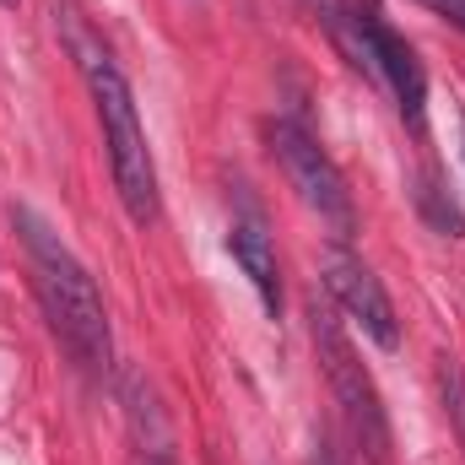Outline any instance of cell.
I'll return each mask as SVG.
<instances>
[{
    "instance_id": "5b68a950",
    "label": "cell",
    "mask_w": 465,
    "mask_h": 465,
    "mask_svg": "<svg viewBox=\"0 0 465 465\" xmlns=\"http://www.w3.org/2000/svg\"><path fill=\"white\" fill-rule=\"evenodd\" d=\"M325 292L336 298V309L351 325H362V336L379 351L401 347V320H395V303H390L384 282L362 265V254H351L347 243H331V254H325Z\"/></svg>"
},
{
    "instance_id": "5bb4252c",
    "label": "cell",
    "mask_w": 465,
    "mask_h": 465,
    "mask_svg": "<svg viewBox=\"0 0 465 465\" xmlns=\"http://www.w3.org/2000/svg\"><path fill=\"white\" fill-rule=\"evenodd\" d=\"M0 5H16V0H0Z\"/></svg>"
},
{
    "instance_id": "277c9868",
    "label": "cell",
    "mask_w": 465,
    "mask_h": 465,
    "mask_svg": "<svg viewBox=\"0 0 465 465\" xmlns=\"http://www.w3.org/2000/svg\"><path fill=\"white\" fill-rule=\"evenodd\" d=\"M271 152H276V163L287 168V179H292V190L303 195V206L320 212V223H331L336 243H351L357 212H351V190H347V179H341V168L331 163V152H325L303 124H292V119H276V124H271Z\"/></svg>"
},
{
    "instance_id": "ba28073f",
    "label": "cell",
    "mask_w": 465,
    "mask_h": 465,
    "mask_svg": "<svg viewBox=\"0 0 465 465\" xmlns=\"http://www.w3.org/2000/svg\"><path fill=\"white\" fill-rule=\"evenodd\" d=\"M228 249H232V260H238V271L249 276V287L260 292L265 314L282 320V271H276V249H271V232H265V223H260L254 212L232 217Z\"/></svg>"
},
{
    "instance_id": "8fae6325",
    "label": "cell",
    "mask_w": 465,
    "mask_h": 465,
    "mask_svg": "<svg viewBox=\"0 0 465 465\" xmlns=\"http://www.w3.org/2000/svg\"><path fill=\"white\" fill-rule=\"evenodd\" d=\"M309 465H341V450L331 444V433H325V428L314 433V450H309Z\"/></svg>"
},
{
    "instance_id": "8992f818",
    "label": "cell",
    "mask_w": 465,
    "mask_h": 465,
    "mask_svg": "<svg viewBox=\"0 0 465 465\" xmlns=\"http://www.w3.org/2000/svg\"><path fill=\"white\" fill-rule=\"evenodd\" d=\"M357 16V33L368 44V60H373V82H384L395 93V109L411 130H422L428 119V76H422V60L411 54V44L373 11V5H351Z\"/></svg>"
},
{
    "instance_id": "6da1fadb",
    "label": "cell",
    "mask_w": 465,
    "mask_h": 465,
    "mask_svg": "<svg viewBox=\"0 0 465 465\" xmlns=\"http://www.w3.org/2000/svg\"><path fill=\"white\" fill-rule=\"evenodd\" d=\"M11 228H16L22 249H27L33 292L44 303V320H49L54 341L65 347V357L87 379H104L114 368V331H109V309L98 298V282L87 276V265L65 249V238L49 228L33 206H16Z\"/></svg>"
},
{
    "instance_id": "52a82bcc",
    "label": "cell",
    "mask_w": 465,
    "mask_h": 465,
    "mask_svg": "<svg viewBox=\"0 0 465 465\" xmlns=\"http://www.w3.org/2000/svg\"><path fill=\"white\" fill-rule=\"evenodd\" d=\"M124 422H130V450H135V465H179V450H173V428H168V411L152 390L146 373H124Z\"/></svg>"
},
{
    "instance_id": "7c38bea8",
    "label": "cell",
    "mask_w": 465,
    "mask_h": 465,
    "mask_svg": "<svg viewBox=\"0 0 465 465\" xmlns=\"http://www.w3.org/2000/svg\"><path fill=\"white\" fill-rule=\"evenodd\" d=\"M428 11H439V16H450L455 27H465V0H422Z\"/></svg>"
},
{
    "instance_id": "7a4b0ae2",
    "label": "cell",
    "mask_w": 465,
    "mask_h": 465,
    "mask_svg": "<svg viewBox=\"0 0 465 465\" xmlns=\"http://www.w3.org/2000/svg\"><path fill=\"white\" fill-rule=\"evenodd\" d=\"M76 44V60H82V82L93 93V109L104 124V146H109V168H114V190L130 212L135 228L157 223V168H152V146H146V130H141V109H135V93L119 71V60L93 44L82 27L71 33Z\"/></svg>"
},
{
    "instance_id": "30bf717a",
    "label": "cell",
    "mask_w": 465,
    "mask_h": 465,
    "mask_svg": "<svg viewBox=\"0 0 465 465\" xmlns=\"http://www.w3.org/2000/svg\"><path fill=\"white\" fill-rule=\"evenodd\" d=\"M439 401H444V411H450V428H455V439H460L465 450V368L455 357H439Z\"/></svg>"
},
{
    "instance_id": "3957f363",
    "label": "cell",
    "mask_w": 465,
    "mask_h": 465,
    "mask_svg": "<svg viewBox=\"0 0 465 465\" xmlns=\"http://www.w3.org/2000/svg\"><path fill=\"white\" fill-rule=\"evenodd\" d=\"M309 331H314V351H320V368L331 379V395H336V411L347 422L351 444L368 465H390L395 460V439H390V417H384V401H379V384L373 373L357 362V347L341 331V314L336 303H325L320 292L309 298Z\"/></svg>"
},
{
    "instance_id": "4fadbf2b",
    "label": "cell",
    "mask_w": 465,
    "mask_h": 465,
    "mask_svg": "<svg viewBox=\"0 0 465 465\" xmlns=\"http://www.w3.org/2000/svg\"><path fill=\"white\" fill-rule=\"evenodd\" d=\"M460 135H465V114H460ZM460 152H465V146H460Z\"/></svg>"
},
{
    "instance_id": "9c48e42d",
    "label": "cell",
    "mask_w": 465,
    "mask_h": 465,
    "mask_svg": "<svg viewBox=\"0 0 465 465\" xmlns=\"http://www.w3.org/2000/svg\"><path fill=\"white\" fill-rule=\"evenodd\" d=\"M417 206H422V217L433 223L439 232H450V238H460L465 232V212L450 201V190H439V179H417Z\"/></svg>"
}]
</instances>
